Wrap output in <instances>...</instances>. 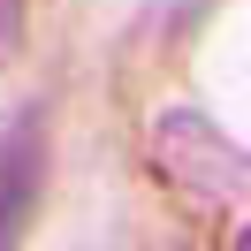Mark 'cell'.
Instances as JSON below:
<instances>
[{"label":"cell","instance_id":"1","mask_svg":"<svg viewBox=\"0 0 251 251\" xmlns=\"http://www.w3.org/2000/svg\"><path fill=\"white\" fill-rule=\"evenodd\" d=\"M152 175L183 190L190 205H244V145L198 107H160L152 114Z\"/></svg>","mask_w":251,"mask_h":251},{"label":"cell","instance_id":"2","mask_svg":"<svg viewBox=\"0 0 251 251\" xmlns=\"http://www.w3.org/2000/svg\"><path fill=\"white\" fill-rule=\"evenodd\" d=\"M46 152H53V114L46 99H23L0 122V251L31 228L38 198H46Z\"/></svg>","mask_w":251,"mask_h":251},{"label":"cell","instance_id":"3","mask_svg":"<svg viewBox=\"0 0 251 251\" xmlns=\"http://www.w3.org/2000/svg\"><path fill=\"white\" fill-rule=\"evenodd\" d=\"M16 46H23V0H0V69L16 61Z\"/></svg>","mask_w":251,"mask_h":251}]
</instances>
